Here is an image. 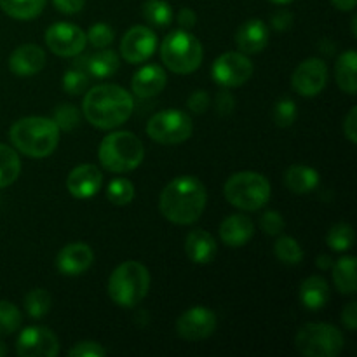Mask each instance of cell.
I'll return each instance as SVG.
<instances>
[{
	"label": "cell",
	"mask_w": 357,
	"mask_h": 357,
	"mask_svg": "<svg viewBox=\"0 0 357 357\" xmlns=\"http://www.w3.org/2000/svg\"><path fill=\"white\" fill-rule=\"evenodd\" d=\"M268 44V28L261 20H250L236 31V45L243 54H258Z\"/></svg>",
	"instance_id": "ffe728a7"
},
{
	"label": "cell",
	"mask_w": 357,
	"mask_h": 357,
	"mask_svg": "<svg viewBox=\"0 0 357 357\" xmlns=\"http://www.w3.org/2000/svg\"><path fill=\"white\" fill-rule=\"evenodd\" d=\"M333 282L342 295H354L357 291L356 282V258L344 257L333 261Z\"/></svg>",
	"instance_id": "4316f807"
},
{
	"label": "cell",
	"mask_w": 357,
	"mask_h": 357,
	"mask_svg": "<svg viewBox=\"0 0 357 357\" xmlns=\"http://www.w3.org/2000/svg\"><path fill=\"white\" fill-rule=\"evenodd\" d=\"M316 265L321 268V271H330V268L333 267V260H331L328 255H321V257L316 260Z\"/></svg>",
	"instance_id": "f907efd6"
},
{
	"label": "cell",
	"mask_w": 357,
	"mask_h": 357,
	"mask_svg": "<svg viewBox=\"0 0 357 357\" xmlns=\"http://www.w3.org/2000/svg\"><path fill=\"white\" fill-rule=\"evenodd\" d=\"M356 66H357V54L354 49H349L344 54L338 56L337 65H335V79H337L338 87L344 93L354 96L357 91L356 80Z\"/></svg>",
	"instance_id": "484cf974"
},
{
	"label": "cell",
	"mask_w": 357,
	"mask_h": 357,
	"mask_svg": "<svg viewBox=\"0 0 357 357\" xmlns=\"http://www.w3.org/2000/svg\"><path fill=\"white\" fill-rule=\"evenodd\" d=\"M356 23H357V16H352V33H357V26H356Z\"/></svg>",
	"instance_id": "f5cc1de1"
},
{
	"label": "cell",
	"mask_w": 357,
	"mask_h": 357,
	"mask_svg": "<svg viewBox=\"0 0 357 357\" xmlns=\"http://www.w3.org/2000/svg\"><path fill=\"white\" fill-rule=\"evenodd\" d=\"M52 121L56 122L59 131H73L80 124V112L72 103L58 105L54 108V114H52Z\"/></svg>",
	"instance_id": "8d00e7d4"
},
{
	"label": "cell",
	"mask_w": 357,
	"mask_h": 357,
	"mask_svg": "<svg viewBox=\"0 0 357 357\" xmlns=\"http://www.w3.org/2000/svg\"><path fill=\"white\" fill-rule=\"evenodd\" d=\"M142 14L146 23L153 26L166 28L173 23V7L166 0H145L142 7Z\"/></svg>",
	"instance_id": "f546056e"
},
{
	"label": "cell",
	"mask_w": 357,
	"mask_h": 357,
	"mask_svg": "<svg viewBox=\"0 0 357 357\" xmlns=\"http://www.w3.org/2000/svg\"><path fill=\"white\" fill-rule=\"evenodd\" d=\"M101 166L110 173H129L139 167L145 159L142 139L129 131H115L105 136L98 149Z\"/></svg>",
	"instance_id": "5b68a950"
},
{
	"label": "cell",
	"mask_w": 357,
	"mask_h": 357,
	"mask_svg": "<svg viewBox=\"0 0 357 357\" xmlns=\"http://www.w3.org/2000/svg\"><path fill=\"white\" fill-rule=\"evenodd\" d=\"M208 192L199 178L181 174L164 187L159 197V211L174 225H192L204 213Z\"/></svg>",
	"instance_id": "6da1fadb"
},
{
	"label": "cell",
	"mask_w": 357,
	"mask_h": 357,
	"mask_svg": "<svg viewBox=\"0 0 357 357\" xmlns=\"http://www.w3.org/2000/svg\"><path fill=\"white\" fill-rule=\"evenodd\" d=\"M87 42L96 49H107L110 47L112 42L115 38V31L110 24L107 23H96L87 30L86 33Z\"/></svg>",
	"instance_id": "f35d334b"
},
{
	"label": "cell",
	"mask_w": 357,
	"mask_h": 357,
	"mask_svg": "<svg viewBox=\"0 0 357 357\" xmlns=\"http://www.w3.org/2000/svg\"><path fill=\"white\" fill-rule=\"evenodd\" d=\"M176 20L181 30H192V28L197 24V14L192 9H188V7H183V9H180V13H178Z\"/></svg>",
	"instance_id": "c3c4849f"
},
{
	"label": "cell",
	"mask_w": 357,
	"mask_h": 357,
	"mask_svg": "<svg viewBox=\"0 0 357 357\" xmlns=\"http://www.w3.org/2000/svg\"><path fill=\"white\" fill-rule=\"evenodd\" d=\"M255 225L248 216L230 215L220 225V237L229 248H241L251 241Z\"/></svg>",
	"instance_id": "7402d4cb"
},
{
	"label": "cell",
	"mask_w": 357,
	"mask_h": 357,
	"mask_svg": "<svg viewBox=\"0 0 357 357\" xmlns=\"http://www.w3.org/2000/svg\"><path fill=\"white\" fill-rule=\"evenodd\" d=\"M296 103L289 98H282L278 103L274 105V110H272V119H274V124L278 128H289L293 126V122L296 121Z\"/></svg>",
	"instance_id": "74e56055"
},
{
	"label": "cell",
	"mask_w": 357,
	"mask_h": 357,
	"mask_svg": "<svg viewBox=\"0 0 357 357\" xmlns=\"http://www.w3.org/2000/svg\"><path fill=\"white\" fill-rule=\"evenodd\" d=\"M326 244L337 253L349 251L354 244V229L349 223H337L328 230Z\"/></svg>",
	"instance_id": "d6a6232c"
},
{
	"label": "cell",
	"mask_w": 357,
	"mask_h": 357,
	"mask_svg": "<svg viewBox=\"0 0 357 357\" xmlns=\"http://www.w3.org/2000/svg\"><path fill=\"white\" fill-rule=\"evenodd\" d=\"M335 7L338 10H344V13H349V10H354L356 9V3L357 0H331Z\"/></svg>",
	"instance_id": "681fc988"
},
{
	"label": "cell",
	"mask_w": 357,
	"mask_h": 357,
	"mask_svg": "<svg viewBox=\"0 0 357 357\" xmlns=\"http://www.w3.org/2000/svg\"><path fill=\"white\" fill-rule=\"evenodd\" d=\"M21 173L20 155L9 145L0 143V188H6L17 180Z\"/></svg>",
	"instance_id": "f1b7e54d"
},
{
	"label": "cell",
	"mask_w": 357,
	"mask_h": 357,
	"mask_svg": "<svg viewBox=\"0 0 357 357\" xmlns=\"http://www.w3.org/2000/svg\"><path fill=\"white\" fill-rule=\"evenodd\" d=\"M344 345V333L326 323L303 324L295 337L296 351L305 357H337Z\"/></svg>",
	"instance_id": "ba28073f"
},
{
	"label": "cell",
	"mask_w": 357,
	"mask_h": 357,
	"mask_svg": "<svg viewBox=\"0 0 357 357\" xmlns=\"http://www.w3.org/2000/svg\"><path fill=\"white\" fill-rule=\"evenodd\" d=\"M167 84L166 72L159 65H145L132 75L131 91L138 98H153L164 91Z\"/></svg>",
	"instance_id": "d6986e66"
},
{
	"label": "cell",
	"mask_w": 357,
	"mask_h": 357,
	"mask_svg": "<svg viewBox=\"0 0 357 357\" xmlns=\"http://www.w3.org/2000/svg\"><path fill=\"white\" fill-rule=\"evenodd\" d=\"M260 227L267 236H279L284 230V218L279 211H265L260 218Z\"/></svg>",
	"instance_id": "ab89813d"
},
{
	"label": "cell",
	"mask_w": 357,
	"mask_h": 357,
	"mask_svg": "<svg viewBox=\"0 0 357 357\" xmlns=\"http://www.w3.org/2000/svg\"><path fill=\"white\" fill-rule=\"evenodd\" d=\"M52 307L51 293L42 288H33L24 296V310L31 319H42L49 314Z\"/></svg>",
	"instance_id": "4dcf8cb0"
},
{
	"label": "cell",
	"mask_w": 357,
	"mask_h": 357,
	"mask_svg": "<svg viewBox=\"0 0 357 357\" xmlns=\"http://www.w3.org/2000/svg\"><path fill=\"white\" fill-rule=\"evenodd\" d=\"M274 253L278 260L284 265H298L303 260V250L298 241L289 236H282L275 241Z\"/></svg>",
	"instance_id": "1f68e13d"
},
{
	"label": "cell",
	"mask_w": 357,
	"mask_h": 357,
	"mask_svg": "<svg viewBox=\"0 0 357 357\" xmlns=\"http://www.w3.org/2000/svg\"><path fill=\"white\" fill-rule=\"evenodd\" d=\"M94 253L86 243H72L63 248L56 258V267L63 275H82L93 267Z\"/></svg>",
	"instance_id": "e0dca14e"
},
{
	"label": "cell",
	"mask_w": 357,
	"mask_h": 357,
	"mask_svg": "<svg viewBox=\"0 0 357 357\" xmlns=\"http://www.w3.org/2000/svg\"><path fill=\"white\" fill-rule=\"evenodd\" d=\"M194 132V124L188 114L181 110H162L152 115L146 124V135L160 145H180Z\"/></svg>",
	"instance_id": "9c48e42d"
},
{
	"label": "cell",
	"mask_w": 357,
	"mask_h": 357,
	"mask_svg": "<svg viewBox=\"0 0 357 357\" xmlns=\"http://www.w3.org/2000/svg\"><path fill=\"white\" fill-rule=\"evenodd\" d=\"M61 87L70 96H79V94L86 93L87 87H89V73L82 66L75 65L63 73Z\"/></svg>",
	"instance_id": "836d02e7"
},
{
	"label": "cell",
	"mask_w": 357,
	"mask_h": 357,
	"mask_svg": "<svg viewBox=\"0 0 357 357\" xmlns=\"http://www.w3.org/2000/svg\"><path fill=\"white\" fill-rule=\"evenodd\" d=\"M213 80L223 87H241L253 75V63L243 52H225L218 56L211 68Z\"/></svg>",
	"instance_id": "8fae6325"
},
{
	"label": "cell",
	"mask_w": 357,
	"mask_h": 357,
	"mask_svg": "<svg viewBox=\"0 0 357 357\" xmlns=\"http://www.w3.org/2000/svg\"><path fill=\"white\" fill-rule=\"evenodd\" d=\"M47 0H0V9L14 20L28 21L40 16Z\"/></svg>",
	"instance_id": "83f0119b"
},
{
	"label": "cell",
	"mask_w": 357,
	"mask_h": 357,
	"mask_svg": "<svg viewBox=\"0 0 357 357\" xmlns=\"http://www.w3.org/2000/svg\"><path fill=\"white\" fill-rule=\"evenodd\" d=\"M107 197L115 206H128L135 199V185L128 178H115L108 183Z\"/></svg>",
	"instance_id": "e575fe53"
},
{
	"label": "cell",
	"mask_w": 357,
	"mask_h": 357,
	"mask_svg": "<svg viewBox=\"0 0 357 357\" xmlns=\"http://www.w3.org/2000/svg\"><path fill=\"white\" fill-rule=\"evenodd\" d=\"M21 321V310L17 309L14 303L7 302V300H0V335H13L14 331L20 330Z\"/></svg>",
	"instance_id": "d590c367"
},
{
	"label": "cell",
	"mask_w": 357,
	"mask_h": 357,
	"mask_svg": "<svg viewBox=\"0 0 357 357\" xmlns=\"http://www.w3.org/2000/svg\"><path fill=\"white\" fill-rule=\"evenodd\" d=\"M319 173L305 164H293L284 173V185L293 194L305 195L319 187Z\"/></svg>",
	"instance_id": "603a6c76"
},
{
	"label": "cell",
	"mask_w": 357,
	"mask_h": 357,
	"mask_svg": "<svg viewBox=\"0 0 357 357\" xmlns=\"http://www.w3.org/2000/svg\"><path fill=\"white\" fill-rule=\"evenodd\" d=\"M293 20H295V17H293V14L289 13V10L281 9V10H278V13L272 14L271 24L274 30L284 31V30H289V28L293 26Z\"/></svg>",
	"instance_id": "ee69618b"
},
{
	"label": "cell",
	"mask_w": 357,
	"mask_h": 357,
	"mask_svg": "<svg viewBox=\"0 0 357 357\" xmlns=\"http://www.w3.org/2000/svg\"><path fill=\"white\" fill-rule=\"evenodd\" d=\"M6 352H7L6 345H3V344H2V342H0V357H2V356H6Z\"/></svg>",
	"instance_id": "db71d44e"
},
{
	"label": "cell",
	"mask_w": 357,
	"mask_h": 357,
	"mask_svg": "<svg viewBox=\"0 0 357 357\" xmlns=\"http://www.w3.org/2000/svg\"><path fill=\"white\" fill-rule=\"evenodd\" d=\"M236 108V96L230 91H222L216 94L215 98V110L220 115H229L232 114Z\"/></svg>",
	"instance_id": "7bdbcfd3"
},
{
	"label": "cell",
	"mask_w": 357,
	"mask_h": 357,
	"mask_svg": "<svg viewBox=\"0 0 357 357\" xmlns=\"http://www.w3.org/2000/svg\"><path fill=\"white\" fill-rule=\"evenodd\" d=\"M45 66L44 49L35 44H23L13 51L9 58V68L17 77L37 75Z\"/></svg>",
	"instance_id": "ac0fdd59"
},
{
	"label": "cell",
	"mask_w": 357,
	"mask_h": 357,
	"mask_svg": "<svg viewBox=\"0 0 357 357\" xmlns=\"http://www.w3.org/2000/svg\"><path fill=\"white\" fill-rule=\"evenodd\" d=\"M45 45L51 49L52 54L61 56V58H75L82 54L86 49L87 38L86 31L73 23H58L51 24L45 30Z\"/></svg>",
	"instance_id": "30bf717a"
},
{
	"label": "cell",
	"mask_w": 357,
	"mask_h": 357,
	"mask_svg": "<svg viewBox=\"0 0 357 357\" xmlns=\"http://www.w3.org/2000/svg\"><path fill=\"white\" fill-rule=\"evenodd\" d=\"M223 194L234 208L243 211H258L271 201V183L264 174L241 171L225 181Z\"/></svg>",
	"instance_id": "52a82bcc"
},
{
	"label": "cell",
	"mask_w": 357,
	"mask_h": 357,
	"mask_svg": "<svg viewBox=\"0 0 357 357\" xmlns=\"http://www.w3.org/2000/svg\"><path fill=\"white\" fill-rule=\"evenodd\" d=\"M185 253H187L188 260L194 261V264L206 265L215 260L218 246H216V241L211 234L197 229L192 230L185 239Z\"/></svg>",
	"instance_id": "44dd1931"
},
{
	"label": "cell",
	"mask_w": 357,
	"mask_h": 357,
	"mask_svg": "<svg viewBox=\"0 0 357 357\" xmlns=\"http://www.w3.org/2000/svg\"><path fill=\"white\" fill-rule=\"evenodd\" d=\"M20 357H56L59 354V340L49 328H24L16 342Z\"/></svg>",
	"instance_id": "7c38bea8"
},
{
	"label": "cell",
	"mask_w": 357,
	"mask_h": 357,
	"mask_svg": "<svg viewBox=\"0 0 357 357\" xmlns=\"http://www.w3.org/2000/svg\"><path fill=\"white\" fill-rule=\"evenodd\" d=\"M187 107L190 108V112L201 115L209 110V107H211V98H209V94L206 91H195V93H192L188 96Z\"/></svg>",
	"instance_id": "b9f144b4"
},
{
	"label": "cell",
	"mask_w": 357,
	"mask_h": 357,
	"mask_svg": "<svg viewBox=\"0 0 357 357\" xmlns=\"http://www.w3.org/2000/svg\"><path fill=\"white\" fill-rule=\"evenodd\" d=\"M121 66L119 61V54L112 49L107 51H98L94 54L84 58V70H86L89 75H93L94 79H107L112 77Z\"/></svg>",
	"instance_id": "d4e9b609"
},
{
	"label": "cell",
	"mask_w": 357,
	"mask_h": 357,
	"mask_svg": "<svg viewBox=\"0 0 357 357\" xmlns=\"http://www.w3.org/2000/svg\"><path fill=\"white\" fill-rule=\"evenodd\" d=\"M328 84V65L319 58H309L300 63L291 75V86L300 96L314 98Z\"/></svg>",
	"instance_id": "4fadbf2b"
},
{
	"label": "cell",
	"mask_w": 357,
	"mask_h": 357,
	"mask_svg": "<svg viewBox=\"0 0 357 357\" xmlns=\"http://www.w3.org/2000/svg\"><path fill=\"white\" fill-rule=\"evenodd\" d=\"M135 110L131 93L115 84H100L89 89L82 101V114L98 129H115L129 121Z\"/></svg>",
	"instance_id": "7a4b0ae2"
},
{
	"label": "cell",
	"mask_w": 357,
	"mask_h": 357,
	"mask_svg": "<svg viewBox=\"0 0 357 357\" xmlns=\"http://www.w3.org/2000/svg\"><path fill=\"white\" fill-rule=\"evenodd\" d=\"M157 49V35L149 26L129 28L121 40V56L128 63L139 65L152 58Z\"/></svg>",
	"instance_id": "9a60e30c"
},
{
	"label": "cell",
	"mask_w": 357,
	"mask_h": 357,
	"mask_svg": "<svg viewBox=\"0 0 357 357\" xmlns=\"http://www.w3.org/2000/svg\"><path fill=\"white\" fill-rule=\"evenodd\" d=\"M103 187V174L94 164H80L70 171L66 178V190L75 199H89Z\"/></svg>",
	"instance_id": "2e32d148"
},
{
	"label": "cell",
	"mask_w": 357,
	"mask_h": 357,
	"mask_svg": "<svg viewBox=\"0 0 357 357\" xmlns=\"http://www.w3.org/2000/svg\"><path fill=\"white\" fill-rule=\"evenodd\" d=\"M344 135L351 143H357V108H351L344 121Z\"/></svg>",
	"instance_id": "f6af8a7d"
},
{
	"label": "cell",
	"mask_w": 357,
	"mask_h": 357,
	"mask_svg": "<svg viewBox=\"0 0 357 357\" xmlns=\"http://www.w3.org/2000/svg\"><path fill=\"white\" fill-rule=\"evenodd\" d=\"M56 9L63 14H77L84 9L86 0H52Z\"/></svg>",
	"instance_id": "bcb514c9"
},
{
	"label": "cell",
	"mask_w": 357,
	"mask_h": 357,
	"mask_svg": "<svg viewBox=\"0 0 357 357\" xmlns=\"http://www.w3.org/2000/svg\"><path fill=\"white\" fill-rule=\"evenodd\" d=\"M272 3H278V6H286V3H291L293 0H268Z\"/></svg>",
	"instance_id": "816d5d0a"
},
{
	"label": "cell",
	"mask_w": 357,
	"mask_h": 357,
	"mask_svg": "<svg viewBox=\"0 0 357 357\" xmlns=\"http://www.w3.org/2000/svg\"><path fill=\"white\" fill-rule=\"evenodd\" d=\"M9 139L14 149L31 159H44L56 150L59 143V128L52 119L24 117L9 129Z\"/></svg>",
	"instance_id": "3957f363"
},
{
	"label": "cell",
	"mask_w": 357,
	"mask_h": 357,
	"mask_svg": "<svg viewBox=\"0 0 357 357\" xmlns=\"http://www.w3.org/2000/svg\"><path fill=\"white\" fill-rule=\"evenodd\" d=\"M105 354H107V351L98 342L91 340L79 342L68 351L70 357H103Z\"/></svg>",
	"instance_id": "60d3db41"
},
{
	"label": "cell",
	"mask_w": 357,
	"mask_h": 357,
	"mask_svg": "<svg viewBox=\"0 0 357 357\" xmlns=\"http://www.w3.org/2000/svg\"><path fill=\"white\" fill-rule=\"evenodd\" d=\"M342 323L347 330L356 331L357 330V303L351 302L344 307L342 310Z\"/></svg>",
	"instance_id": "7dc6e473"
},
{
	"label": "cell",
	"mask_w": 357,
	"mask_h": 357,
	"mask_svg": "<svg viewBox=\"0 0 357 357\" xmlns=\"http://www.w3.org/2000/svg\"><path fill=\"white\" fill-rule=\"evenodd\" d=\"M216 330V314L208 307H192L176 321L178 337L187 342H201Z\"/></svg>",
	"instance_id": "5bb4252c"
},
{
	"label": "cell",
	"mask_w": 357,
	"mask_h": 357,
	"mask_svg": "<svg viewBox=\"0 0 357 357\" xmlns=\"http://www.w3.org/2000/svg\"><path fill=\"white\" fill-rule=\"evenodd\" d=\"M330 286L326 279L321 275H310L300 284L298 298L302 305L309 310H321L328 302H330Z\"/></svg>",
	"instance_id": "cb8c5ba5"
},
{
	"label": "cell",
	"mask_w": 357,
	"mask_h": 357,
	"mask_svg": "<svg viewBox=\"0 0 357 357\" xmlns=\"http://www.w3.org/2000/svg\"><path fill=\"white\" fill-rule=\"evenodd\" d=\"M160 59L167 70L187 75L194 73L204 59V49L197 37L188 30H174L167 35L160 45Z\"/></svg>",
	"instance_id": "8992f818"
},
{
	"label": "cell",
	"mask_w": 357,
	"mask_h": 357,
	"mask_svg": "<svg viewBox=\"0 0 357 357\" xmlns=\"http://www.w3.org/2000/svg\"><path fill=\"white\" fill-rule=\"evenodd\" d=\"M108 296L124 309H132L145 300L150 289V272L143 264L128 260L115 267L108 279Z\"/></svg>",
	"instance_id": "277c9868"
}]
</instances>
